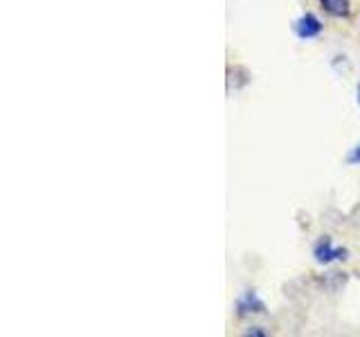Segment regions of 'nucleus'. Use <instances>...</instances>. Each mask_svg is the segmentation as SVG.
Wrapping results in <instances>:
<instances>
[{
    "instance_id": "1",
    "label": "nucleus",
    "mask_w": 360,
    "mask_h": 337,
    "mask_svg": "<svg viewBox=\"0 0 360 337\" xmlns=\"http://www.w3.org/2000/svg\"><path fill=\"white\" fill-rule=\"evenodd\" d=\"M313 256L318 263H331V261H340V258H347V250L342 247H335L331 243V239H320L313 247Z\"/></svg>"
},
{
    "instance_id": "2",
    "label": "nucleus",
    "mask_w": 360,
    "mask_h": 337,
    "mask_svg": "<svg viewBox=\"0 0 360 337\" xmlns=\"http://www.w3.org/2000/svg\"><path fill=\"white\" fill-rule=\"evenodd\" d=\"M292 29H295L297 39L309 41V39L320 37L322 22H320V18L315 16V14H304V16H300V18L295 20V25H292Z\"/></svg>"
},
{
    "instance_id": "3",
    "label": "nucleus",
    "mask_w": 360,
    "mask_h": 337,
    "mask_svg": "<svg viewBox=\"0 0 360 337\" xmlns=\"http://www.w3.org/2000/svg\"><path fill=\"white\" fill-rule=\"evenodd\" d=\"M236 308H239V315L243 317V315H250V312H264V303L255 295V292H248V295H243L239 299Z\"/></svg>"
},
{
    "instance_id": "4",
    "label": "nucleus",
    "mask_w": 360,
    "mask_h": 337,
    "mask_svg": "<svg viewBox=\"0 0 360 337\" xmlns=\"http://www.w3.org/2000/svg\"><path fill=\"white\" fill-rule=\"evenodd\" d=\"M320 5L331 16H347L352 9V0H320Z\"/></svg>"
},
{
    "instance_id": "5",
    "label": "nucleus",
    "mask_w": 360,
    "mask_h": 337,
    "mask_svg": "<svg viewBox=\"0 0 360 337\" xmlns=\"http://www.w3.org/2000/svg\"><path fill=\"white\" fill-rule=\"evenodd\" d=\"M347 162H349V164H360V144H358V146H354V149L349 151Z\"/></svg>"
},
{
    "instance_id": "6",
    "label": "nucleus",
    "mask_w": 360,
    "mask_h": 337,
    "mask_svg": "<svg viewBox=\"0 0 360 337\" xmlns=\"http://www.w3.org/2000/svg\"><path fill=\"white\" fill-rule=\"evenodd\" d=\"M358 104H360V86H358Z\"/></svg>"
}]
</instances>
